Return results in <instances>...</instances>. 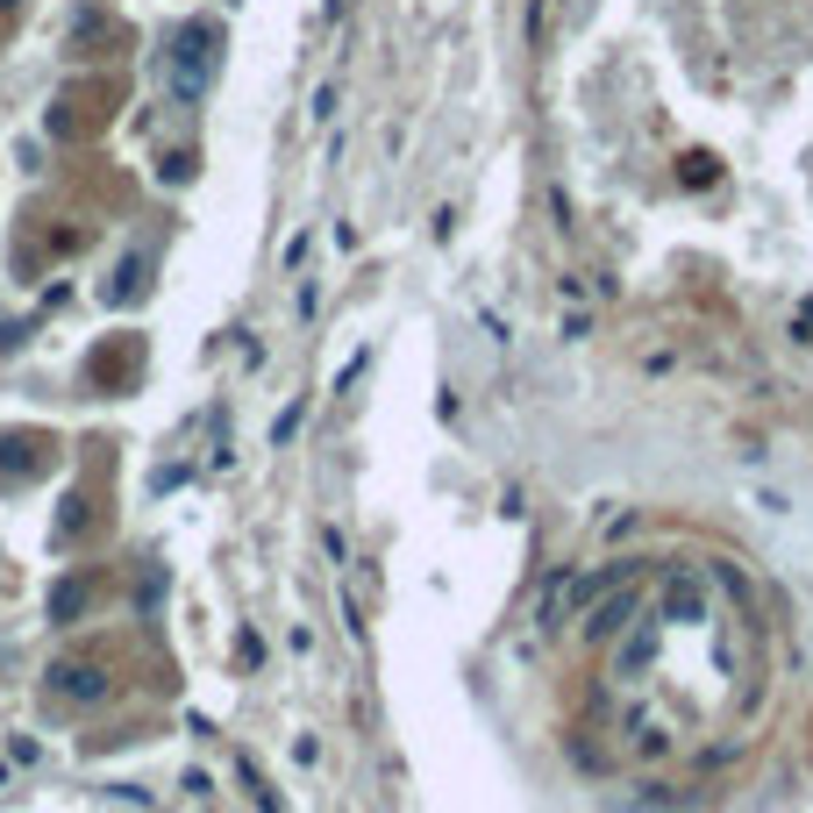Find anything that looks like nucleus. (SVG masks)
Wrapping results in <instances>:
<instances>
[{"label":"nucleus","mask_w":813,"mask_h":813,"mask_svg":"<svg viewBox=\"0 0 813 813\" xmlns=\"http://www.w3.org/2000/svg\"><path fill=\"white\" fill-rule=\"evenodd\" d=\"M635 614H643V578L628 571V578H614L607 593H593V607H585V643H614Z\"/></svg>","instance_id":"nucleus-1"},{"label":"nucleus","mask_w":813,"mask_h":813,"mask_svg":"<svg viewBox=\"0 0 813 813\" xmlns=\"http://www.w3.org/2000/svg\"><path fill=\"white\" fill-rule=\"evenodd\" d=\"M215 29H186L179 36V51H171V86H179V101H201L207 72H215Z\"/></svg>","instance_id":"nucleus-2"},{"label":"nucleus","mask_w":813,"mask_h":813,"mask_svg":"<svg viewBox=\"0 0 813 813\" xmlns=\"http://www.w3.org/2000/svg\"><path fill=\"white\" fill-rule=\"evenodd\" d=\"M657 621H678V628H693V621H707V585H699L693 571H663V585H657Z\"/></svg>","instance_id":"nucleus-3"},{"label":"nucleus","mask_w":813,"mask_h":813,"mask_svg":"<svg viewBox=\"0 0 813 813\" xmlns=\"http://www.w3.org/2000/svg\"><path fill=\"white\" fill-rule=\"evenodd\" d=\"M657 649H663V628H657V614H643L635 628H621V635H614V678L649 671V663H657Z\"/></svg>","instance_id":"nucleus-4"},{"label":"nucleus","mask_w":813,"mask_h":813,"mask_svg":"<svg viewBox=\"0 0 813 813\" xmlns=\"http://www.w3.org/2000/svg\"><path fill=\"white\" fill-rule=\"evenodd\" d=\"M51 693L57 699H86V707H93V699H107V671H101V663H57Z\"/></svg>","instance_id":"nucleus-5"},{"label":"nucleus","mask_w":813,"mask_h":813,"mask_svg":"<svg viewBox=\"0 0 813 813\" xmlns=\"http://www.w3.org/2000/svg\"><path fill=\"white\" fill-rule=\"evenodd\" d=\"M564 614H571V571H557V578H550V593H542L535 621H542V628H557Z\"/></svg>","instance_id":"nucleus-6"},{"label":"nucleus","mask_w":813,"mask_h":813,"mask_svg":"<svg viewBox=\"0 0 813 813\" xmlns=\"http://www.w3.org/2000/svg\"><path fill=\"white\" fill-rule=\"evenodd\" d=\"M79 599H86V585H79V578H65V585L51 593V614H57V621H72V614H79Z\"/></svg>","instance_id":"nucleus-7"},{"label":"nucleus","mask_w":813,"mask_h":813,"mask_svg":"<svg viewBox=\"0 0 813 813\" xmlns=\"http://www.w3.org/2000/svg\"><path fill=\"white\" fill-rule=\"evenodd\" d=\"M678 179H685V186H707V179H713V157H707V151L678 157Z\"/></svg>","instance_id":"nucleus-8"},{"label":"nucleus","mask_w":813,"mask_h":813,"mask_svg":"<svg viewBox=\"0 0 813 813\" xmlns=\"http://www.w3.org/2000/svg\"><path fill=\"white\" fill-rule=\"evenodd\" d=\"M193 179V157H165V186H186Z\"/></svg>","instance_id":"nucleus-9"},{"label":"nucleus","mask_w":813,"mask_h":813,"mask_svg":"<svg viewBox=\"0 0 813 813\" xmlns=\"http://www.w3.org/2000/svg\"><path fill=\"white\" fill-rule=\"evenodd\" d=\"M343 628H350V635H364V607H357V593H343Z\"/></svg>","instance_id":"nucleus-10"},{"label":"nucleus","mask_w":813,"mask_h":813,"mask_svg":"<svg viewBox=\"0 0 813 813\" xmlns=\"http://www.w3.org/2000/svg\"><path fill=\"white\" fill-rule=\"evenodd\" d=\"M0 8H15V0H0Z\"/></svg>","instance_id":"nucleus-11"}]
</instances>
